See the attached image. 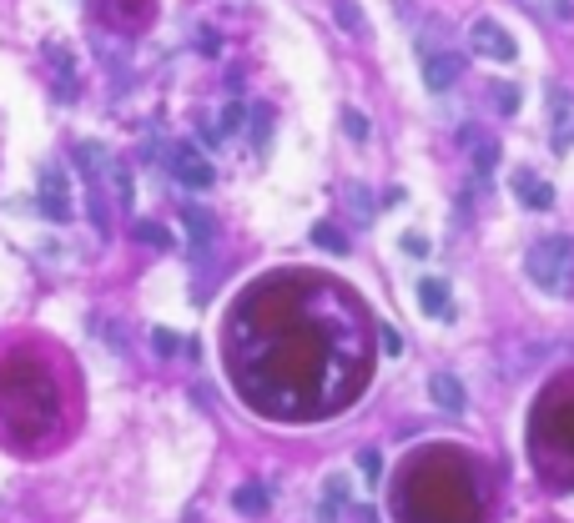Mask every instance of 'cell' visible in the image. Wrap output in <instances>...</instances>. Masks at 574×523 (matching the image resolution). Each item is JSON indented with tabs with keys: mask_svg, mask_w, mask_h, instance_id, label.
Returning <instances> with one entry per match:
<instances>
[{
	"mask_svg": "<svg viewBox=\"0 0 574 523\" xmlns=\"http://www.w3.org/2000/svg\"><path fill=\"white\" fill-rule=\"evenodd\" d=\"M152 353L156 357H177L182 353V338H177L171 327H152Z\"/></svg>",
	"mask_w": 574,
	"mask_h": 523,
	"instance_id": "d6986e66",
	"label": "cell"
},
{
	"mask_svg": "<svg viewBox=\"0 0 574 523\" xmlns=\"http://www.w3.org/2000/svg\"><path fill=\"white\" fill-rule=\"evenodd\" d=\"M35 207H41V216L46 222H71V197H66V176L61 167H41V197H35Z\"/></svg>",
	"mask_w": 574,
	"mask_h": 523,
	"instance_id": "5b68a950",
	"label": "cell"
},
{
	"mask_svg": "<svg viewBox=\"0 0 574 523\" xmlns=\"http://www.w3.org/2000/svg\"><path fill=\"white\" fill-rule=\"evenodd\" d=\"M429 393H434V402L444 408V413H464V408H468L464 383H459L453 372H434V378H429Z\"/></svg>",
	"mask_w": 574,
	"mask_h": 523,
	"instance_id": "30bf717a",
	"label": "cell"
},
{
	"mask_svg": "<svg viewBox=\"0 0 574 523\" xmlns=\"http://www.w3.org/2000/svg\"><path fill=\"white\" fill-rule=\"evenodd\" d=\"M494 101H499L504 111H514V106H519V91H514V86H504V91H494Z\"/></svg>",
	"mask_w": 574,
	"mask_h": 523,
	"instance_id": "4316f807",
	"label": "cell"
},
{
	"mask_svg": "<svg viewBox=\"0 0 574 523\" xmlns=\"http://www.w3.org/2000/svg\"><path fill=\"white\" fill-rule=\"evenodd\" d=\"M267 121H272V116H267V106L252 111V141H257V152L267 146Z\"/></svg>",
	"mask_w": 574,
	"mask_h": 523,
	"instance_id": "cb8c5ba5",
	"label": "cell"
},
{
	"mask_svg": "<svg viewBox=\"0 0 574 523\" xmlns=\"http://www.w3.org/2000/svg\"><path fill=\"white\" fill-rule=\"evenodd\" d=\"M0 408H5V418H11V428L16 433H46L51 423H56V413H61L46 378H41V372H35V378H20V368L5 372Z\"/></svg>",
	"mask_w": 574,
	"mask_h": 523,
	"instance_id": "7a4b0ae2",
	"label": "cell"
},
{
	"mask_svg": "<svg viewBox=\"0 0 574 523\" xmlns=\"http://www.w3.org/2000/svg\"><path fill=\"white\" fill-rule=\"evenodd\" d=\"M131 231H137V242L156 246V252H167V246H171V231L161 227V222H137V227H131Z\"/></svg>",
	"mask_w": 574,
	"mask_h": 523,
	"instance_id": "ac0fdd59",
	"label": "cell"
},
{
	"mask_svg": "<svg viewBox=\"0 0 574 523\" xmlns=\"http://www.w3.org/2000/svg\"><path fill=\"white\" fill-rule=\"evenodd\" d=\"M338 26H342V31H358V26H363V16H358L353 0H338Z\"/></svg>",
	"mask_w": 574,
	"mask_h": 523,
	"instance_id": "603a6c76",
	"label": "cell"
},
{
	"mask_svg": "<svg viewBox=\"0 0 574 523\" xmlns=\"http://www.w3.org/2000/svg\"><path fill=\"white\" fill-rule=\"evenodd\" d=\"M524 272H529V282H534L539 293L564 297L570 293V282H574V242L570 237H544V242H534L529 246V257H524Z\"/></svg>",
	"mask_w": 574,
	"mask_h": 523,
	"instance_id": "3957f363",
	"label": "cell"
},
{
	"mask_svg": "<svg viewBox=\"0 0 574 523\" xmlns=\"http://www.w3.org/2000/svg\"><path fill=\"white\" fill-rule=\"evenodd\" d=\"M459 71H464V61L459 56H423V81H429V91H449L453 81H459Z\"/></svg>",
	"mask_w": 574,
	"mask_h": 523,
	"instance_id": "9c48e42d",
	"label": "cell"
},
{
	"mask_svg": "<svg viewBox=\"0 0 574 523\" xmlns=\"http://www.w3.org/2000/svg\"><path fill=\"white\" fill-rule=\"evenodd\" d=\"M171 171H177V182L182 186H192V191H207L212 186V161H207L197 146H171Z\"/></svg>",
	"mask_w": 574,
	"mask_h": 523,
	"instance_id": "52a82bcc",
	"label": "cell"
},
{
	"mask_svg": "<svg viewBox=\"0 0 574 523\" xmlns=\"http://www.w3.org/2000/svg\"><path fill=\"white\" fill-rule=\"evenodd\" d=\"M404 252H408V257H429V237L408 231V237H404Z\"/></svg>",
	"mask_w": 574,
	"mask_h": 523,
	"instance_id": "d4e9b609",
	"label": "cell"
},
{
	"mask_svg": "<svg viewBox=\"0 0 574 523\" xmlns=\"http://www.w3.org/2000/svg\"><path fill=\"white\" fill-rule=\"evenodd\" d=\"M468 46L479 51V56H489V61H514L519 56V46H514V35L499 26V20L479 16L474 26H468Z\"/></svg>",
	"mask_w": 574,
	"mask_h": 523,
	"instance_id": "277c9868",
	"label": "cell"
},
{
	"mask_svg": "<svg viewBox=\"0 0 574 523\" xmlns=\"http://www.w3.org/2000/svg\"><path fill=\"white\" fill-rule=\"evenodd\" d=\"M419 308L429 312V317H449V282L423 277L419 282Z\"/></svg>",
	"mask_w": 574,
	"mask_h": 523,
	"instance_id": "4fadbf2b",
	"label": "cell"
},
{
	"mask_svg": "<svg viewBox=\"0 0 574 523\" xmlns=\"http://www.w3.org/2000/svg\"><path fill=\"white\" fill-rule=\"evenodd\" d=\"M76 161H81V171H86L91 182L111 167V161H106V146H96V141H81V146H76Z\"/></svg>",
	"mask_w": 574,
	"mask_h": 523,
	"instance_id": "2e32d148",
	"label": "cell"
},
{
	"mask_svg": "<svg viewBox=\"0 0 574 523\" xmlns=\"http://www.w3.org/2000/svg\"><path fill=\"white\" fill-rule=\"evenodd\" d=\"M232 508L237 513H248V519H263L267 508H272V488H267V483H237Z\"/></svg>",
	"mask_w": 574,
	"mask_h": 523,
	"instance_id": "8fae6325",
	"label": "cell"
},
{
	"mask_svg": "<svg viewBox=\"0 0 574 523\" xmlns=\"http://www.w3.org/2000/svg\"><path fill=\"white\" fill-rule=\"evenodd\" d=\"M182 222H186V231H192V246L207 252V246H212V216H207L202 207H182Z\"/></svg>",
	"mask_w": 574,
	"mask_h": 523,
	"instance_id": "5bb4252c",
	"label": "cell"
},
{
	"mask_svg": "<svg viewBox=\"0 0 574 523\" xmlns=\"http://www.w3.org/2000/svg\"><path fill=\"white\" fill-rule=\"evenodd\" d=\"M479 488L468 463L449 448H434L404 468L393 488V513L398 523H479Z\"/></svg>",
	"mask_w": 574,
	"mask_h": 523,
	"instance_id": "6da1fadb",
	"label": "cell"
},
{
	"mask_svg": "<svg viewBox=\"0 0 574 523\" xmlns=\"http://www.w3.org/2000/svg\"><path fill=\"white\" fill-rule=\"evenodd\" d=\"M342 503H348V478L333 473V478L323 483V503H318V513H312V519H318V523H338Z\"/></svg>",
	"mask_w": 574,
	"mask_h": 523,
	"instance_id": "7c38bea8",
	"label": "cell"
},
{
	"mask_svg": "<svg viewBox=\"0 0 574 523\" xmlns=\"http://www.w3.org/2000/svg\"><path fill=\"white\" fill-rule=\"evenodd\" d=\"M514 197L524 201L529 212H549V207H554V186L539 182L534 171H514Z\"/></svg>",
	"mask_w": 574,
	"mask_h": 523,
	"instance_id": "ba28073f",
	"label": "cell"
},
{
	"mask_svg": "<svg viewBox=\"0 0 574 523\" xmlns=\"http://www.w3.org/2000/svg\"><path fill=\"white\" fill-rule=\"evenodd\" d=\"M534 16H544V20H554V26H570L574 20V0H524Z\"/></svg>",
	"mask_w": 574,
	"mask_h": 523,
	"instance_id": "9a60e30c",
	"label": "cell"
},
{
	"mask_svg": "<svg viewBox=\"0 0 574 523\" xmlns=\"http://www.w3.org/2000/svg\"><path fill=\"white\" fill-rule=\"evenodd\" d=\"M358 468H363L368 483H378V478H383V458H378V448H363V453H358Z\"/></svg>",
	"mask_w": 574,
	"mask_h": 523,
	"instance_id": "44dd1931",
	"label": "cell"
},
{
	"mask_svg": "<svg viewBox=\"0 0 574 523\" xmlns=\"http://www.w3.org/2000/svg\"><path fill=\"white\" fill-rule=\"evenodd\" d=\"M312 242L323 246V252H333V257H342V252H348V237H342L333 222H318V227H312Z\"/></svg>",
	"mask_w": 574,
	"mask_h": 523,
	"instance_id": "e0dca14e",
	"label": "cell"
},
{
	"mask_svg": "<svg viewBox=\"0 0 574 523\" xmlns=\"http://www.w3.org/2000/svg\"><path fill=\"white\" fill-rule=\"evenodd\" d=\"M549 141H554V152H570L574 146V91L570 86H549Z\"/></svg>",
	"mask_w": 574,
	"mask_h": 523,
	"instance_id": "8992f818",
	"label": "cell"
},
{
	"mask_svg": "<svg viewBox=\"0 0 574 523\" xmlns=\"http://www.w3.org/2000/svg\"><path fill=\"white\" fill-rule=\"evenodd\" d=\"M242 121H248V106H227V111H222V137L242 131Z\"/></svg>",
	"mask_w": 574,
	"mask_h": 523,
	"instance_id": "7402d4cb",
	"label": "cell"
},
{
	"mask_svg": "<svg viewBox=\"0 0 574 523\" xmlns=\"http://www.w3.org/2000/svg\"><path fill=\"white\" fill-rule=\"evenodd\" d=\"M378 338H383V347H389V357H398V353H404V338H398L393 327H378Z\"/></svg>",
	"mask_w": 574,
	"mask_h": 523,
	"instance_id": "484cf974",
	"label": "cell"
},
{
	"mask_svg": "<svg viewBox=\"0 0 574 523\" xmlns=\"http://www.w3.org/2000/svg\"><path fill=\"white\" fill-rule=\"evenodd\" d=\"M342 131H348V141H368V116L363 111H342Z\"/></svg>",
	"mask_w": 574,
	"mask_h": 523,
	"instance_id": "ffe728a7",
	"label": "cell"
}]
</instances>
